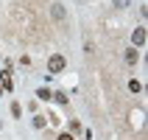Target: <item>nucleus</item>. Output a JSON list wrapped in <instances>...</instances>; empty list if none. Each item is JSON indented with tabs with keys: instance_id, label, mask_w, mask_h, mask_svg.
Wrapping results in <instances>:
<instances>
[{
	"instance_id": "1",
	"label": "nucleus",
	"mask_w": 148,
	"mask_h": 140,
	"mask_svg": "<svg viewBox=\"0 0 148 140\" xmlns=\"http://www.w3.org/2000/svg\"><path fill=\"white\" fill-rule=\"evenodd\" d=\"M64 56H62V53H56V56H50V62H48V70L50 73H62V70H64Z\"/></svg>"
},
{
	"instance_id": "2",
	"label": "nucleus",
	"mask_w": 148,
	"mask_h": 140,
	"mask_svg": "<svg viewBox=\"0 0 148 140\" xmlns=\"http://www.w3.org/2000/svg\"><path fill=\"white\" fill-rule=\"evenodd\" d=\"M145 28H134V34H132V42L134 45H137V48H143V45H145Z\"/></svg>"
},
{
	"instance_id": "3",
	"label": "nucleus",
	"mask_w": 148,
	"mask_h": 140,
	"mask_svg": "<svg viewBox=\"0 0 148 140\" xmlns=\"http://www.w3.org/2000/svg\"><path fill=\"white\" fill-rule=\"evenodd\" d=\"M137 59H140V56H137V50H126V62H129V65H134V62H137Z\"/></svg>"
},
{
	"instance_id": "4",
	"label": "nucleus",
	"mask_w": 148,
	"mask_h": 140,
	"mask_svg": "<svg viewBox=\"0 0 148 140\" xmlns=\"http://www.w3.org/2000/svg\"><path fill=\"white\" fill-rule=\"evenodd\" d=\"M3 90H11V76H8V70H3Z\"/></svg>"
},
{
	"instance_id": "5",
	"label": "nucleus",
	"mask_w": 148,
	"mask_h": 140,
	"mask_svg": "<svg viewBox=\"0 0 148 140\" xmlns=\"http://www.w3.org/2000/svg\"><path fill=\"white\" fill-rule=\"evenodd\" d=\"M36 95H39V98H42V101H48V98H53V92H50V90H45V87H42V90H39V92H36Z\"/></svg>"
},
{
	"instance_id": "6",
	"label": "nucleus",
	"mask_w": 148,
	"mask_h": 140,
	"mask_svg": "<svg viewBox=\"0 0 148 140\" xmlns=\"http://www.w3.org/2000/svg\"><path fill=\"white\" fill-rule=\"evenodd\" d=\"M129 90H132V92H140L143 87H140V81H134V79H132V81H129Z\"/></svg>"
},
{
	"instance_id": "7",
	"label": "nucleus",
	"mask_w": 148,
	"mask_h": 140,
	"mask_svg": "<svg viewBox=\"0 0 148 140\" xmlns=\"http://www.w3.org/2000/svg\"><path fill=\"white\" fill-rule=\"evenodd\" d=\"M59 140H73V134H67V132H64V134H59Z\"/></svg>"
},
{
	"instance_id": "8",
	"label": "nucleus",
	"mask_w": 148,
	"mask_h": 140,
	"mask_svg": "<svg viewBox=\"0 0 148 140\" xmlns=\"http://www.w3.org/2000/svg\"><path fill=\"white\" fill-rule=\"evenodd\" d=\"M115 3H117V6H126V3H129V0H115Z\"/></svg>"
}]
</instances>
